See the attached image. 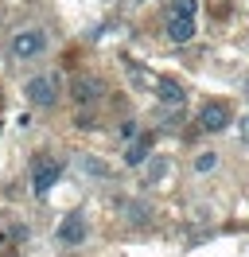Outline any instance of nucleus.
<instances>
[{"mask_svg": "<svg viewBox=\"0 0 249 257\" xmlns=\"http://www.w3.org/2000/svg\"><path fill=\"white\" fill-rule=\"evenodd\" d=\"M59 160L55 156H47V152H39L35 160H31V187H35V195H47L55 183H59Z\"/></svg>", "mask_w": 249, "mask_h": 257, "instance_id": "nucleus-1", "label": "nucleus"}, {"mask_svg": "<svg viewBox=\"0 0 249 257\" xmlns=\"http://www.w3.org/2000/svg\"><path fill=\"white\" fill-rule=\"evenodd\" d=\"M24 94H28L31 105L51 109V105L59 101V78H55V74H39V78H31L28 86H24Z\"/></svg>", "mask_w": 249, "mask_h": 257, "instance_id": "nucleus-2", "label": "nucleus"}, {"mask_svg": "<svg viewBox=\"0 0 249 257\" xmlns=\"http://www.w3.org/2000/svg\"><path fill=\"white\" fill-rule=\"evenodd\" d=\"M47 47V35L39 28H20L12 35V59H39Z\"/></svg>", "mask_w": 249, "mask_h": 257, "instance_id": "nucleus-3", "label": "nucleus"}, {"mask_svg": "<svg viewBox=\"0 0 249 257\" xmlns=\"http://www.w3.org/2000/svg\"><path fill=\"white\" fill-rule=\"evenodd\" d=\"M86 234H90V226H86V218L74 210V214H66V218L59 222L55 241H59V245H82V241H86Z\"/></svg>", "mask_w": 249, "mask_h": 257, "instance_id": "nucleus-4", "label": "nucleus"}, {"mask_svg": "<svg viewBox=\"0 0 249 257\" xmlns=\"http://www.w3.org/2000/svg\"><path fill=\"white\" fill-rule=\"evenodd\" d=\"M230 125V105L226 101H206L199 109V128L202 133H222Z\"/></svg>", "mask_w": 249, "mask_h": 257, "instance_id": "nucleus-5", "label": "nucleus"}, {"mask_svg": "<svg viewBox=\"0 0 249 257\" xmlns=\"http://www.w3.org/2000/svg\"><path fill=\"white\" fill-rule=\"evenodd\" d=\"M164 32H168L171 43H191L195 39V16H168Z\"/></svg>", "mask_w": 249, "mask_h": 257, "instance_id": "nucleus-6", "label": "nucleus"}, {"mask_svg": "<svg viewBox=\"0 0 249 257\" xmlns=\"http://www.w3.org/2000/svg\"><path fill=\"white\" fill-rule=\"evenodd\" d=\"M152 94L160 97L164 105H183V101H187V90L175 78H156V90H152Z\"/></svg>", "mask_w": 249, "mask_h": 257, "instance_id": "nucleus-7", "label": "nucleus"}, {"mask_svg": "<svg viewBox=\"0 0 249 257\" xmlns=\"http://www.w3.org/2000/svg\"><path fill=\"white\" fill-rule=\"evenodd\" d=\"M101 90H105V86H101V78H90V74L74 78V101H82V105H86V101H97V97H101Z\"/></svg>", "mask_w": 249, "mask_h": 257, "instance_id": "nucleus-8", "label": "nucleus"}, {"mask_svg": "<svg viewBox=\"0 0 249 257\" xmlns=\"http://www.w3.org/2000/svg\"><path fill=\"white\" fill-rule=\"evenodd\" d=\"M121 66H125V74H129V82L137 86V90H156V78L144 70L140 63H133V59H121Z\"/></svg>", "mask_w": 249, "mask_h": 257, "instance_id": "nucleus-9", "label": "nucleus"}, {"mask_svg": "<svg viewBox=\"0 0 249 257\" xmlns=\"http://www.w3.org/2000/svg\"><path fill=\"white\" fill-rule=\"evenodd\" d=\"M148 152H152V137H140V141H133V145H129V152H125V164H129V168H137V164L148 160Z\"/></svg>", "mask_w": 249, "mask_h": 257, "instance_id": "nucleus-10", "label": "nucleus"}, {"mask_svg": "<svg viewBox=\"0 0 249 257\" xmlns=\"http://www.w3.org/2000/svg\"><path fill=\"white\" fill-rule=\"evenodd\" d=\"M78 168H82L86 176H97V179H105V176H109V164H105V160H97V156H86V152L78 156Z\"/></svg>", "mask_w": 249, "mask_h": 257, "instance_id": "nucleus-11", "label": "nucleus"}, {"mask_svg": "<svg viewBox=\"0 0 249 257\" xmlns=\"http://www.w3.org/2000/svg\"><path fill=\"white\" fill-rule=\"evenodd\" d=\"M199 12V0H171L168 4V16H195Z\"/></svg>", "mask_w": 249, "mask_h": 257, "instance_id": "nucleus-12", "label": "nucleus"}, {"mask_svg": "<svg viewBox=\"0 0 249 257\" xmlns=\"http://www.w3.org/2000/svg\"><path fill=\"white\" fill-rule=\"evenodd\" d=\"M125 210H129V222H148V210H144V203H125Z\"/></svg>", "mask_w": 249, "mask_h": 257, "instance_id": "nucleus-13", "label": "nucleus"}, {"mask_svg": "<svg viewBox=\"0 0 249 257\" xmlns=\"http://www.w3.org/2000/svg\"><path fill=\"white\" fill-rule=\"evenodd\" d=\"M214 164H218V156H214V152H202L199 160H195V168H199V172H210Z\"/></svg>", "mask_w": 249, "mask_h": 257, "instance_id": "nucleus-14", "label": "nucleus"}, {"mask_svg": "<svg viewBox=\"0 0 249 257\" xmlns=\"http://www.w3.org/2000/svg\"><path fill=\"white\" fill-rule=\"evenodd\" d=\"M121 137H125V141H137V121H125V125H121Z\"/></svg>", "mask_w": 249, "mask_h": 257, "instance_id": "nucleus-15", "label": "nucleus"}, {"mask_svg": "<svg viewBox=\"0 0 249 257\" xmlns=\"http://www.w3.org/2000/svg\"><path fill=\"white\" fill-rule=\"evenodd\" d=\"M164 172H168V164H164V160H156V164H152V179H160Z\"/></svg>", "mask_w": 249, "mask_h": 257, "instance_id": "nucleus-16", "label": "nucleus"}, {"mask_svg": "<svg viewBox=\"0 0 249 257\" xmlns=\"http://www.w3.org/2000/svg\"><path fill=\"white\" fill-rule=\"evenodd\" d=\"M241 141H249V117L241 121Z\"/></svg>", "mask_w": 249, "mask_h": 257, "instance_id": "nucleus-17", "label": "nucleus"}]
</instances>
